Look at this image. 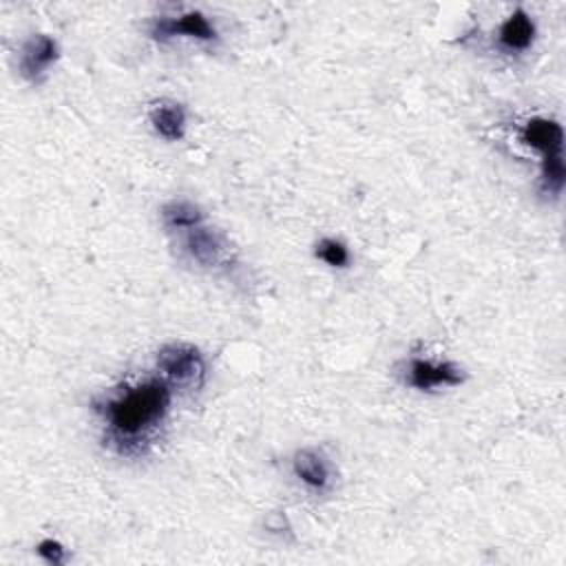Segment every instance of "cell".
I'll return each mask as SVG.
<instances>
[{"label":"cell","mask_w":566,"mask_h":566,"mask_svg":"<svg viewBox=\"0 0 566 566\" xmlns=\"http://www.w3.org/2000/svg\"><path fill=\"white\" fill-rule=\"evenodd\" d=\"M172 389L159 376L119 382L93 400L104 444L126 458L146 455L172 407Z\"/></svg>","instance_id":"obj_1"},{"label":"cell","mask_w":566,"mask_h":566,"mask_svg":"<svg viewBox=\"0 0 566 566\" xmlns=\"http://www.w3.org/2000/svg\"><path fill=\"white\" fill-rule=\"evenodd\" d=\"M520 142L539 153V192L559 199L566 181L564 166V128L551 117L535 115L520 128Z\"/></svg>","instance_id":"obj_2"},{"label":"cell","mask_w":566,"mask_h":566,"mask_svg":"<svg viewBox=\"0 0 566 566\" xmlns=\"http://www.w3.org/2000/svg\"><path fill=\"white\" fill-rule=\"evenodd\" d=\"M155 371L172 391L197 394L208 380V360L203 352L186 340H170L155 354Z\"/></svg>","instance_id":"obj_3"},{"label":"cell","mask_w":566,"mask_h":566,"mask_svg":"<svg viewBox=\"0 0 566 566\" xmlns=\"http://www.w3.org/2000/svg\"><path fill=\"white\" fill-rule=\"evenodd\" d=\"M396 374L405 387L422 394L451 389L467 382L464 367L447 358L436 360V358L409 356L396 365Z\"/></svg>","instance_id":"obj_4"},{"label":"cell","mask_w":566,"mask_h":566,"mask_svg":"<svg viewBox=\"0 0 566 566\" xmlns=\"http://www.w3.org/2000/svg\"><path fill=\"white\" fill-rule=\"evenodd\" d=\"M148 35L157 42H170L175 38H188L195 42L212 44L219 40L214 24L199 9H186L175 15H159L150 22Z\"/></svg>","instance_id":"obj_5"},{"label":"cell","mask_w":566,"mask_h":566,"mask_svg":"<svg viewBox=\"0 0 566 566\" xmlns=\"http://www.w3.org/2000/svg\"><path fill=\"white\" fill-rule=\"evenodd\" d=\"M181 252L192 265L201 270H217L230 259V245L226 237L206 223L181 232Z\"/></svg>","instance_id":"obj_6"},{"label":"cell","mask_w":566,"mask_h":566,"mask_svg":"<svg viewBox=\"0 0 566 566\" xmlns=\"http://www.w3.org/2000/svg\"><path fill=\"white\" fill-rule=\"evenodd\" d=\"M62 55L60 42L49 33L29 35L18 51V73L29 84H42Z\"/></svg>","instance_id":"obj_7"},{"label":"cell","mask_w":566,"mask_h":566,"mask_svg":"<svg viewBox=\"0 0 566 566\" xmlns=\"http://www.w3.org/2000/svg\"><path fill=\"white\" fill-rule=\"evenodd\" d=\"M294 480L312 495H327L334 486V467L318 447H301L290 458Z\"/></svg>","instance_id":"obj_8"},{"label":"cell","mask_w":566,"mask_h":566,"mask_svg":"<svg viewBox=\"0 0 566 566\" xmlns=\"http://www.w3.org/2000/svg\"><path fill=\"white\" fill-rule=\"evenodd\" d=\"M537 38V24L533 20V15L522 9L515 7L506 20L500 22L497 31H495V49L504 55H522L526 53Z\"/></svg>","instance_id":"obj_9"},{"label":"cell","mask_w":566,"mask_h":566,"mask_svg":"<svg viewBox=\"0 0 566 566\" xmlns=\"http://www.w3.org/2000/svg\"><path fill=\"white\" fill-rule=\"evenodd\" d=\"M148 124L157 137L164 142H181L188 128L186 106L177 99L161 97L148 108Z\"/></svg>","instance_id":"obj_10"},{"label":"cell","mask_w":566,"mask_h":566,"mask_svg":"<svg viewBox=\"0 0 566 566\" xmlns=\"http://www.w3.org/2000/svg\"><path fill=\"white\" fill-rule=\"evenodd\" d=\"M159 219L168 232L181 234L190 228L201 226L206 221V214L201 206H197L190 199H170L159 208Z\"/></svg>","instance_id":"obj_11"},{"label":"cell","mask_w":566,"mask_h":566,"mask_svg":"<svg viewBox=\"0 0 566 566\" xmlns=\"http://www.w3.org/2000/svg\"><path fill=\"white\" fill-rule=\"evenodd\" d=\"M314 256L332 270H345L352 263V252L347 243L336 237H321L314 243Z\"/></svg>","instance_id":"obj_12"},{"label":"cell","mask_w":566,"mask_h":566,"mask_svg":"<svg viewBox=\"0 0 566 566\" xmlns=\"http://www.w3.org/2000/svg\"><path fill=\"white\" fill-rule=\"evenodd\" d=\"M261 526L268 535L272 537H279V539H294V528H292V522L287 517L285 511L276 509V511H268L261 520Z\"/></svg>","instance_id":"obj_13"},{"label":"cell","mask_w":566,"mask_h":566,"mask_svg":"<svg viewBox=\"0 0 566 566\" xmlns=\"http://www.w3.org/2000/svg\"><path fill=\"white\" fill-rule=\"evenodd\" d=\"M35 553L42 562H46L51 566H62L69 562V548L55 537H42L35 544Z\"/></svg>","instance_id":"obj_14"}]
</instances>
